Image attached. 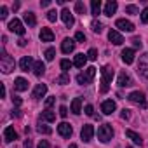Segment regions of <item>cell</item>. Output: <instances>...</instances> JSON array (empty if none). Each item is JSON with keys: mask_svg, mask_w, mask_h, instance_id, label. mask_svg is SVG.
Returning a JSON list of instances; mask_svg holds the SVG:
<instances>
[{"mask_svg": "<svg viewBox=\"0 0 148 148\" xmlns=\"http://www.w3.org/2000/svg\"><path fill=\"white\" fill-rule=\"evenodd\" d=\"M112 79H113V70H112L108 64L103 66V70H101V92H103V94L110 91Z\"/></svg>", "mask_w": 148, "mask_h": 148, "instance_id": "6da1fadb", "label": "cell"}, {"mask_svg": "<svg viewBox=\"0 0 148 148\" xmlns=\"http://www.w3.org/2000/svg\"><path fill=\"white\" fill-rule=\"evenodd\" d=\"M16 63H14V58H11L7 52H2L0 54V68H2L4 73H11L14 70Z\"/></svg>", "mask_w": 148, "mask_h": 148, "instance_id": "7a4b0ae2", "label": "cell"}, {"mask_svg": "<svg viewBox=\"0 0 148 148\" xmlns=\"http://www.w3.org/2000/svg\"><path fill=\"white\" fill-rule=\"evenodd\" d=\"M112 138H113V129H112V125H110V124L99 125V129H98V139H99L101 143H108Z\"/></svg>", "mask_w": 148, "mask_h": 148, "instance_id": "3957f363", "label": "cell"}, {"mask_svg": "<svg viewBox=\"0 0 148 148\" xmlns=\"http://www.w3.org/2000/svg\"><path fill=\"white\" fill-rule=\"evenodd\" d=\"M94 75H96V68L91 66V68H87L84 73H79V75H77V82H79L80 86H87V84H91V80L94 79Z\"/></svg>", "mask_w": 148, "mask_h": 148, "instance_id": "277c9868", "label": "cell"}, {"mask_svg": "<svg viewBox=\"0 0 148 148\" xmlns=\"http://www.w3.org/2000/svg\"><path fill=\"white\" fill-rule=\"evenodd\" d=\"M138 71L145 79H148V52H145L143 56H139V64H138Z\"/></svg>", "mask_w": 148, "mask_h": 148, "instance_id": "5b68a950", "label": "cell"}, {"mask_svg": "<svg viewBox=\"0 0 148 148\" xmlns=\"http://www.w3.org/2000/svg\"><path fill=\"white\" fill-rule=\"evenodd\" d=\"M129 101H132V103L139 105L141 108H145V106H146L145 94H143V92H139V91H134V92H131V94H129Z\"/></svg>", "mask_w": 148, "mask_h": 148, "instance_id": "8992f818", "label": "cell"}, {"mask_svg": "<svg viewBox=\"0 0 148 148\" xmlns=\"http://www.w3.org/2000/svg\"><path fill=\"white\" fill-rule=\"evenodd\" d=\"M92 136H94V127H92L91 124H86V125L82 127V131H80V138H82L86 143H89V141H92Z\"/></svg>", "mask_w": 148, "mask_h": 148, "instance_id": "52a82bcc", "label": "cell"}, {"mask_svg": "<svg viewBox=\"0 0 148 148\" xmlns=\"http://www.w3.org/2000/svg\"><path fill=\"white\" fill-rule=\"evenodd\" d=\"M115 26L120 30V32H134V25L129 21V19H117L115 21Z\"/></svg>", "mask_w": 148, "mask_h": 148, "instance_id": "ba28073f", "label": "cell"}, {"mask_svg": "<svg viewBox=\"0 0 148 148\" xmlns=\"http://www.w3.org/2000/svg\"><path fill=\"white\" fill-rule=\"evenodd\" d=\"M9 30L12 32V33H18V35H25V26H23V23L19 21V19H12L11 23H9Z\"/></svg>", "mask_w": 148, "mask_h": 148, "instance_id": "9c48e42d", "label": "cell"}, {"mask_svg": "<svg viewBox=\"0 0 148 148\" xmlns=\"http://www.w3.org/2000/svg\"><path fill=\"white\" fill-rule=\"evenodd\" d=\"M14 139H18V132L14 131L12 125H7V127L4 129V141H5V143H12Z\"/></svg>", "mask_w": 148, "mask_h": 148, "instance_id": "30bf717a", "label": "cell"}, {"mask_svg": "<svg viewBox=\"0 0 148 148\" xmlns=\"http://www.w3.org/2000/svg\"><path fill=\"white\" fill-rule=\"evenodd\" d=\"M115 108H117V105H115V101H112V99H106V101L101 103V112H103L105 115H112V113L115 112Z\"/></svg>", "mask_w": 148, "mask_h": 148, "instance_id": "8fae6325", "label": "cell"}, {"mask_svg": "<svg viewBox=\"0 0 148 148\" xmlns=\"http://www.w3.org/2000/svg\"><path fill=\"white\" fill-rule=\"evenodd\" d=\"M61 19H63V23H64L68 28L75 25V19H73V14L70 12V9H63V11H61Z\"/></svg>", "mask_w": 148, "mask_h": 148, "instance_id": "7c38bea8", "label": "cell"}, {"mask_svg": "<svg viewBox=\"0 0 148 148\" xmlns=\"http://www.w3.org/2000/svg\"><path fill=\"white\" fill-rule=\"evenodd\" d=\"M58 132H59L63 138H70L71 132H73V129H71V125H70L68 122H61V124L58 125Z\"/></svg>", "mask_w": 148, "mask_h": 148, "instance_id": "4fadbf2b", "label": "cell"}, {"mask_svg": "<svg viewBox=\"0 0 148 148\" xmlns=\"http://www.w3.org/2000/svg\"><path fill=\"white\" fill-rule=\"evenodd\" d=\"M19 66H21V71H30L32 66H35V64H33V59L30 56H23L19 61Z\"/></svg>", "mask_w": 148, "mask_h": 148, "instance_id": "5bb4252c", "label": "cell"}, {"mask_svg": "<svg viewBox=\"0 0 148 148\" xmlns=\"http://www.w3.org/2000/svg\"><path fill=\"white\" fill-rule=\"evenodd\" d=\"M108 38H110V42H112V44H115V45H120V44L124 42L122 35H120L117 30H110V32H108Z\"/></svg>", "mask_w": 148, "mask_h": 148, "instance_id": "9a60e30c", "label": "cell"}, {"mask_svg": "<svg viewBox=\"0 0 148 148\" xmlns=\"http://www.w3.org/2000/svg\"><path fill=\"white\" fill-rule=\"evenodd\" d=\"M47 92V86L45 84H37V87L33 89V98L35 99H42Z\"/></svg>", "mask_w": 148, "mask_h": 148, "instance_id": "2e32d148", "label": "cell"}, {"mask_svg": "<svg viewBox=\"0 0 148 148\" xmlns=\"http://www.w3.org/2000/svg\"><path fill=\"white\" fill-rule=\"evenodd\" d=\"M73 49H75V42H73L71 38H64L63 44H61V51L64 54H70V52H73Z\"/></svg>", "mask_w": 148, "mask_h": 148, "instance_id": "e0dca14e", "label": "cell"}, {"mask_svg": "<svg viewBox=\"0 0 148 148\" xmlns=\"http://www.w3.org/2000/svg\"><path fill=\"white\" fill-rule=\"evenodd\" d=\"M115 11H117V2H115V0H110V2L105 4V11H103V14L112 18V16L115 14Z\"/></svg>", "mask_w": 148, "mask_h": 148, "instance_id": "ac0fdd59", "label": "cell"}, {"mask_svg": "<svg viewBox=\"0 0 148 148\" xmlns=\"http://www.w3.org/2000/svg\"><path fill=\"white\" fill-rule=\"evenodd\" d=\"M40 40L42 42H52L54 40V33L51 28H42L40 30Z\"/></svg>", "mask_w": 148, "mask_h": 148, "instance_id": "d6986e66", "label": "cell"}, {"mask_svg": "<svg viewBox=\"0 0 148 148\" xmlns=\"http://www.w3.org/2000/svg\"><path fill=\"white\" fill-rule=\"evenodd\" d=\"M117 84L120 87H127V86H131V77L127 75L125 71H120L119 73V79H117Z\"/></svg>", "mask_w": 148, "mask_h": 148, "instance_id": "ffe728a7", "label": "cell"}, {"mask_svg": "<svg viewBox=\"0 0 148 148\" xmlns=\"http://www.w3.org/2000/svg\"><path fill=\"white\" fill-rule=\"evenodd\" d=\"M122 61L125 64H131L134 61V49H124L122 51Z\"/></svg>", "mask_w": 148, "mask_h": 148, "instance_id": "44dd1931", "label": "cell"}, {"mask_svg": "<svg viewBox=\"0 0 148 148\" xmlns=\"http://www.w3.org/2000/svg\"><path fill=\"white\" fill-rule=\"evenodd\" d=\"M14 89L19 91V92L26 91V89H28V80H25L23 77H18V79L14 80Z\"/></svg>", "mask_w": 148, "mask_h": 148, "instance_id": "7402d4cb", "label": "cell"}, {"mask_svg": "<svg viewBox=\"0 0 148 148\" xmlns=\"http://www.w3.org/2000/svg\"><path fill=\"white\" fill-rule=\"evenodd\" d=\"M70 110L75 113V115H79V113H82V98H75L71 101V106H70Z\"/></svg>", "mask_w": 148, "mask_h": 148, "instance_id": "603a6c76", "label": "cell"}, {"mask_svg": "<svg viewBox=\"0 0 148 148\" xmlns=\"http://www.w3.org/2000/svg\"><path fill=\"white\" fill-rule=\"evenodd\" d=\"M87 54H77L75 56V59H73V64H75L77 68H84L86 66V63H87Z\"/></svg>", "mask_w": 148, "mask_h": 148, "instance_id": "cb8c5ba5", "label": "cell"}, {"mask_svg": "<svg viewBox=\"0 0 148 148\" xmlns=\"http://www.w3.org/2000/svg\"><path fill=\"white\" fill-rule=\"evenodd\" d=\"M125 136H127L129 139H132V143H134V145H143V139H141V136H139L138 132H134V131L127 129V131H125Z\"/></svg>", "mask_w": 148, "mask_h": 148, "instance_id": "d4e9b609", "label": "cell"}, {"mask_svg": "<svg viewBox=\"0 0 148 148\" xmlns=\"http://www.w3.org/2000/svg\"><path fill=\"white\" fill-rule=\"evenodd\" d=\"M40 120H45V122H54V120H56V113H54V112H51V110L47 108V110H44V112L40 113Z\"/></svg>", "mask_w": 148, "mask_h": 148, "instance_id": "484cf974", "label": "cell"}, {"mask_svg": "<svg viewBox=\"0 0 148 148\" xmlns=\"http://www.w3.org/2000/svg\"><path fill=\"white\" fill-rule=\"evenodd\" d=\"M91 14L94 18H98L101 14V2H99V0H92V2H91Z\"/></svg>", "mask_w": 148, "mask_h": 148, "instance_id": "4316f807", "label": "cell"}, {"mask_svg": "<svg viewBox=\"0 0 148 148\" xmlns=\"http://www.w3.org/2000/svg\"><path fill=\"white\" fill-rule=\"evenodd\" d=\"M44 71H45V64L42 61H35V66H33V73L37 77H42L44 75Z\"/></svg>", "mask_w": 148, "mask_h": 148, "instance_id": "83f0119b", "label": "cell"}, {"mask_svg": "<svg viewBox=\"0 0 148 148\" xmlns=\"http://www.w3.org/2000/svg\"><path fill=\"white\" fill-rule=\"evenodd\" d=\"M25 23H26L28 26H35V25H37L35 14H33V12H26V14H25Z\"/></svg>", "mask_w": 148, "mask_h": 148, "instance_id": "f1b7e54d", "label": "cell"}, {"mask_svg": "<svg viewBox=\"0 0 148 148\" xmlns=\"http://www.w3.org/2000/svg\"><path fill=\"white\" fill-rule=\"evenodd\" d=\"M91 30H92L94 33H101V32H103V25H101L99 21H96V19H94V21L91 23Z\"/></svg>", "mask_w": 148, "mask_h": 148, "instance_id": "f546056e", "label": "cell"}, {"mask_svg": "<svg viewBox=\"0 0 148 148\" xmlns=\"http://www.w3.org/2000/svg\"><path fill=\"white\" fill-rule=\"evenodd\" d=\"M37 131H38L40 134H51V132H52V129H51L49 125H45V124H42V122L38 124V127H37Z\"/></svg>", "mask_w": 148, "mask_h": 148, "instance_id": "4dcf8cb0", "label": "cell"}, {"mask_svg": "<svg viewBox=\"0 0 148 148\" xmlns=\"http://www.w3.org/2000/svg\"><path fill=\"white\" fill-rule=\"evenodd\" d=\"M44 56H45V59H47V61H52V59H54V56H56V49L49 47V49L45 51V54H44Z\"/></svg>", "mask_w": 148, "mask_h": 148, "instance_id": "1f68e13d", "label": "cell"}, {"mask_svg": "<svg viewBox=\"0 0 148 148\" xmlns=\"http://www.w3.org/2000/svg\"><path fill=\"white\" fill-rule=\"evenodd\" d=\"M56 82H58V84H61V86H64V84H68V82H70V77H68V73H63V75H59Z\"/></svg>", "mask_w": 148, "mask_h": 148, "instance_id": "d6a6232c", "label": "cell"}, {"mask_svg": "<svg viewBox=\"0 0 148 148\" xmlns=\"http://www.w3.org/2000/svg\"><path fill=\"white\" fill-rule=\"evenodd\" d=\"M75 11H77V14H86V4L84 2H77L75 4Z\"/></svg>", "mask_w": 148, "mask_h": 148, "instance_id": "836d02e7", "label": "cell"}, {"mask_svg": "<svg viewBox=\"0 0 148 148\" xmlns=\"http://www.w3.org/2000/svg\"><path fill=\"white\" fill-rule=\"evenodd\" d=\"M71 66H73V63H70L68 59H61V70H63L64 73H66V71H68Z\"/></svg>", "mask_w": 148, "mask_h": 148, "instance_id": "e575fe53", "label": "cell"}, {"mask_svg": "<svg viewBox=\"0 0 148 148\" xmlns=\"http://www.w3.org/2000/svg\"><path fill=\"white\" fill-rule=\"evenodd\" d=\"M87 58H89L91 61H96V59H98V51H96V49H89Z\"/></svg>", "mask_w": 148, "mask_h": 148, "instance_id": "d590c367", "label": "cell"}, {"mask_svg": "<svg viewBox=\"0 0 148 148\" xmlns=\"http://www.w3.org/2000/svg\"><path fill=\"white\" fill-rule=\"evenodd\" d=\"M47 19H49L51 23H54V21L58 19V12H56V11H49V12H47Z\"/></svg>", "mask_w": 148, "mask_h": 148, "instance_id": "8d00e7d4", "label": "cell"}, {"mask_svg": "<svg viewBox=\"0 0 148 148\" xmlns=\"http://www.w3.org/2000/svg\"><path fill=\"white\" fill-rule=\"evenodd\" d=\"M125 12L127 14H138V7L136 5H127L125 7Z\"/></svg>", "mask_w": 148, "mask_h": 148, "instance_id": "74e56055", "label": "cell"}, {"mask_svg": "<svg viewBox=\"0 0 148 148\" xmlns=\"http://www.w3.org/2000/svg\"><path fill=\"white\" fill-rule=\"evenodd\" d=\"M141 21L143 23H148V5L143 9V12H141Z\"/></svg>", "mask_w": 148, "mask_h": 148, "instance_id": "f35d334b", "label": "cell"}, {"mask_svg": "<svg viewBox=\"0 0 148 148\" xmlns=\"http://www.w3.org/2000/svg\"><path fill=\"white\" fill-rule=\"evenodd\" d=\"M7 12H9V11H7V7H5V5L0 7V19H5V18H7Z\"/></svg>", "mask_w": 148, "mask_h": 148, "instance_id": "ab89813d", "label": "cell"}, {"mask_svg": "<svg viewBox=\"0 0 148 148\" xmlns=\"http://www.w3.org/2000/svg\"><path fill=\"white\" fill-rule=\"evenodd\" d=\"M131 42H132V45H134V47H141V45H143V42H141V38H139V37H132V40H131Z\"/></svg>", "mask_w": 148, "mask_h": 148, "instance_id": "60d3db41", "label": "cell"}, {"mask_svg": "<svg viewBox=\"0 0 148 148\" xmlns=\"http://www.w3.org/2000/svg\"><path fill=\"white\" fill-rule=\"evenodd\" d=\"M75 40H79V42H86V35H84L82 32H77V33H75Z\"/></svg>", "mask_w": 148, "mask_h": 148, "instance_id": "b9f144b4", "label": "cell"}, {"mask_svg": "<svg viewBox=\"0 0 148 148\" xmlns=\"http://www.w3.org/2000/svg\"><path fill=\"white\" fill-rule=\"evenodd\" d=\"M86 115H87V117H92V115H94V108H92V105H87V106H86Z\"/></svg>", "mask_w": 148, "mask_h": 148, "instance_id": "7bdbcfd3", "label": "cell"}, {"mask_svg": "<svg viewBox=\"0 0 148 148\" xmlns=\"http://www.w3.org/2000/svg\"><path fill=\"white\" fill-rule=\"evenodd\" d=\"M54 101H56V98H54V96H51V98H47V99H45V106H47V108H51V106L54 105Z\"/></svg>", "mask_w": 148, "mask_h": 148, "instance_id": "ee69618b", "label": "cell"}, {"mask_svg": "<svg viewBox=\"0 0 148 148\" xmlns=\"http://www.w3.org/2000/svg\"><path fill=\"white\" fill-rule=\"evenodd\" d=\"M59 115L64 119V117L68 115V108H66V106H59Z\"/></svg>", "mask_w": 148, "mask_h": 148, "instance_id": "f6af8a7d", "label": "cell"}, {"mask_svg": "<svg viewBox=\"0 0 148 148\" xmlns=\"http://www.w3.org/2000/svg\"><path fill=\"white\" fill-rule=\"evenodd\" d=\"M12 103H14V106H19V105H21V98L12 94Z\"/></svg>", "mask_w": 148, "mask_h": 148, "instance_id": "bcb514c9", "label": "cell"}, {"mask_svg": "<svg viewBox=\"0 0 148 148\" xmlns=\"http://www.w3.org/2000/svg\"><path fill=\"white\" fill-rule=\"evenodd\" d=\"M37 148H51V146H49V141H45V139H42V141L38 143V146H37Z\"/></svg>", "mask_w": 148, "mask_h": 148, "instance_id": "7dc6e473", "label": "cell"}, {"mask_svg": "<svg viewBox=\"0 0 148 148\" xmlns=\"http://www.w3.org/2000/svg\"><path fill=\"white\" fill-rule=\"evenodd\" d=\"M120 117H122V119H129V117H131L129 110H125V108H124V110H122V113H120Z\"/></svg>", "mask_w": 148, "mask_h": 148, "instance_id": "c3c4849f", "label": "cell"}, {"mask_svg": "<svg viewBox=\"0 0 148 148\" xmlns=\"http://www.w3.org/2000/svg\"><path fill=\"white\" fill-rule=\"evenodd\" d=\"M26 42H28V40H25V38H19V40H18V45H19V47H25V45H26Z\"/></svg>", "mask_w": 148, "mask_h": 148, "instance_id": "681fc988", "label": "cell"}, {"mask_svg": "<svg viewBox=\"0 0 148 148\" xmlns=\"http://www.w3.org/2000/svg\"><path fill=\"white\" fill-rule=\"evenodd\" d=\"M40 5H42V7H49V5H51V0H42Z\"/></svg>", "mask_w": 148, "mask_h": 148, "instance_id": "f907efd6", "label": "cell"}, {"mask_svg": "<svg viewBox=\"0 0 148 148\" xmlns=\"http://www.w3.org/2000/svg\"><path fill=\"white\" fill-rule=\"evenodd\" d=\"M12 117H21V110H12Z\"/></svg>", "mask_w": 148, "mask_h": 148, "instance_id": "816d5d0a", "label": "cell"}, {"mask_svg": "<svg viewBox=\"0 0 148 148\" xmlns=\"http://www.w3.org/2000/svg\"><path fill=\"white\" fill-rule=\"evenodd\" d=\"M25 148H33V145H32V139H26V141H25Z\"/></svg>", "mask_w": 148, "mask_h": 148, "instance_id": "f5cc1de1", "label": "cell"}, {"mask_svg": "<svg viewBox=\"0 0 148 148\" xmlns=\"http://www.w3.org/2000/svg\"><path fill=\"white\" fill-rule=\"evenodd\" d=\"M0 96H2V98L5 96V87H4V84H2V89H0Z\"/></svg>", "mask_w": 148, "mask_h": 148, "instance_id": "db71d44e", "label": "cell"}, {"mask_svg": "<svg viewBox=\"0 0 148 148\" xmlns=\"http://www.w3.org/2000/svg\"><path fill=\"white\" fill-rule=\"evenodd\" d=\"M12 9H14V11H18V9H19V2H14V5H12Z\"/></svg>", "mask_w": 148, "mask_h": 148, "instance_id": "11a10c76", "label": "cell"}, {"mask_svg": "<svg viewBox=\"0 0 148 148\" xmlns=\"http://www.w3.org/2000/svg\"><path fill=\"white\" fill-rule=\"evenodd\" d=\"M70 148H77V145H70Z\"/></svg>", "mask_w": 148, "mask_h": 148, "instance_id": "9f6ffc18", "label": "cell"}]
</instances>
